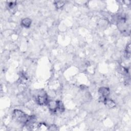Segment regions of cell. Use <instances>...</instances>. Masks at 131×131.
<instances>
[{
    "label": "cell",
    "instance_id": "1",
    "mask_svg": "<svg viewBox=\"0 0 131 131\" xmlns=\"http://www.w3.org/2000/svg\"><path fill=\"white\" fill-rule=\"evenodd\" d=\"M13 118L17 122L26 125L32 123L34 118L32 116L26 114L24 112L20 110H15L13 112Z\"/></svg>",
    "mask_w": 131,
    "mask_h": 131
},
{
    "label": "cell",
    "instance_id": "3",
    "mask_svg": "<svg viewBox=\"0 0 131 131\" xmlns=\"http://www.w3.org/2000/svg\"><path fill=\"white\" fill-rule=\"evenodd\" d=\"M98 93L100 96V99L103 102V100L108 98V96L110 94V90L108 88L106 87H101L98 90Z\"/></svg>",
    "mask_w": 131,
    "mask_h": 131
},
{
    "label": "cell",
    "instance_id": "5",
    "mask_svg": "<svg viewBox=\"0 0 131 131\" xmlns=\"http://www.w3.org/2000/svg\"><path fill=\"white\" fill-rule=\"evenodd\" d=\"M32 23V21L29 18H25L22 20L21 22V24L25 28H29Z\"/></svg>",
    "mask_w": 131,
    "mask_h": 131
},
{
    "label": "cell",
    "instance_id": "7",
    "mask_svg": "<svg viewBox=\"0 0 131 131\" xmlns=\"http://www.w3.org/2000/svg\"><path fill=\"white\" fill-rule=\"evenodd\" d=\"M54 5H55L56 8L60 9L65 5V2L63 1H56L55 2Z\"/></svg>",
    "mask_w": 131,
    "mask_h": 131
},
{
    "label": "cell",
    "instance_id": "6",
    "mask_svg": "<svg viewBox=\"0 0 131 131\" xmlns=\"http://www.w3.org/2000/svg\"><path fill=\"white\" fill-rule=\"evenodd\" d=\"M103 102H104L105 103V104L106 106H107L110 108H113V107H114L115 106V102L114 101L112 100H111V99H108V98H106L103 100Z\"/></svg>",
    "mask_w": 131,
    "mask_h": 131
},
{
    "label": "cell",
    "instance_id": "2",
    "mask_svg": "<svg viewBox=\"0 0 131 131\" xmlns=\"http://www.w3.org/2000/svg\"><path fill=\"white\" fill-rule=\"evenodd\" d=\"M49 109L53 112H62L64 110V107L62 102L59 101H51L48 103Z\"/></svg>",
    "mask_w": 131,
    "mask_h": 131
},
{
    "label": "cell",
    "instance_id": "8",
    "mask_svg": "<svg viewBox=\"0 0 131 131\" xmlns=\"http://www.w3.org/2000/svg\"><path fill=\"white\" fill-rule=\"evenodd\" d=\"M126 53L127 54V55H128V56L129 57L130 56V44H128L126 47Z\"/></svg>",
    "mask_w": 131,
    "mask_h": 131
},
{
    "label": "cell",
    "instance_id": "9",
    "mask_svg": "<svg viewBox=\"0 0 131 131\" xmlns=\"http://www.w3.org/2000/svg\"><path fill=\"white\" fill-rule=\"evenodd\" d=\"M16 5V3H15V2H10L9 3V4H8V6L10 8H13Z\"/></svg>",
    "mask_w": 131,
    "mask_h": 131
},
{
    "label": "cell",
    "instance_id": "4",
    "mask_svg": "<svg viewBox=\"0 0 131 131\" xmlns=\"http://www.w3.org/2000/svg\"><path fill=\"white\" fill-rule=\"evenodd\" d=\"M36 100H37V103L40 105L46 104H48V97L46 94H44V95H39L37 97Z\"/></svg>",
    "mask_w": 131,
    "mask_h": 131
}]
</instances>
